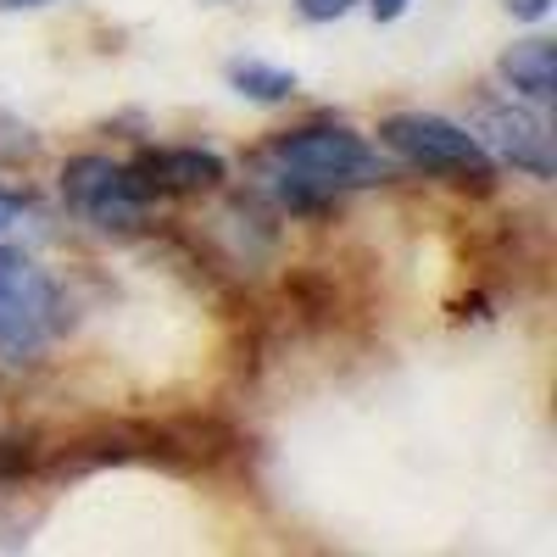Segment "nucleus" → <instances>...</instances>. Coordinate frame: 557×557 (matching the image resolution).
Listing matches in <instances>:
<instances>
[{"label":"nucleus","instance_id":"39448f33","mask_svg":"<svg viewBox=\"0 0 557 557\" xmlns=\"http://www.w3.org/2000/svg\"><path fill=\"white\" fill-rule=\"evenodd\" d=\"M480 146L491 151V162L530 173V178H552V128L530 101H485L474 117Z\"/></svg>","mask_w":557,"mask_h":557},{"label":"nucleus","instance_id":"f257e3e1","mask_svg":"<svg viewBox=\"0 0 557 557\" xmlns=\"http://www.w3.org/2000/svg\"><path fill=\"white\" fill-rule=\"evenodd\" d=\"M251 168L285 212H323L335 196L374 190L391 178V162L346 123H307L273 134L251 157Z\"/></svg>","mask_w":557,"mask_h":557},{"label":"nucleus","instance_id":"7ed1b4c3","mask_svg":"<svg viewBox=\"0 0 557 557\" xmlns=\"http://www.w3.org/2000/svg\"><path fill=\"white\" fill-rule=\"evenodd\" d=\"M62 290L57 278L39 262H28L23 251L0 246V362H39L45 346L62 335Z\"/></svg>","mask_w":557,"mask_h":557},{"label":"nucleus","instance_id":"423d86ee","mask_svg":"<svg viewBox=\"0 0 557 557\" xmlns=\"http://www.w3.org/2000/svg\"><path fill=\"white\" fill-rule=\"evenodd\" d=\"M128 168L151 196H207L228 178V162L207 146H146Z\"/></svg>","mask_w":557,"mask_h":557},{"label":"nucleus","instance_id":"6e6552de","mask_svg":"<svg viewBox=\"0 0 557 557\" xmlns=\"http://www.w3.org/2000/svg\"><path fill=\"white\" fill-rule=\"evenodd\" d=\"M223 78H228V89H235V96H246V101H257V107H278V101H290L296 89H301V78H296L290 67L262 62V57H235V62L223 67Z\"/></svg>","mask_w":557,"mask_h":557},{"label":"nucleus","instance_id":"0eeeda50","mask_svg":"<svg viewBox=\"0 0 557 557\" xmlns=\"http://www.w3.org/2000/svg\"><path fill=\"white\" fill-rule=\"evenodd\" d=\"M502 78L513 84V96L530 101V107H546L552 101V84H557V67H552V39H519L513 51L502 57Z\"/></svg>","mask_w":557,"mask_h":557},{"label":"nucleus","instance_id":"ddd939ff","mask_svg":"<svg viewBox=\"0 0 557 557\" xmlns=\"http://www.w3.org/2000/svg\"><path fill=\"white\" fill-rule=\"evenodd\" d=\"M407 7H412V0H368V12H374V23H396Z\"/></svg>","mask_w":557,"mask_h":557},{"label":"nucleus","instance_id":"9d476101","mask_svg":"<svg viewBox=\"0 0 557 557\" xmlns=\"http://www.w3.org/2000/svg\"><path fill=\"white\" fill-rule=\"evenodd\" d=\"M351 7H357V0H296V12H301L307 23H341Z\"/></svg>","mask_w":557,"mask_h":557},{"label":"nucleus","instance_id":"4468645a","mask_svg":"<svg viewBox=\"0 0 557 557\" xmlns=\"http://www.w3.org/2000/svg\"><path fill=\"white\" fill-rule=\"evenodd\" d=\"M17 7H45V0H0V12H17Z\"/></svg>","mask_w":557,"mask_h":557},{"label":"nucleus","instance_id":"20e7f679","mask_svg":"<svg viewBox=\"0 0 557 557\" xmlns=\"http://www.w3.org/2000/svg\"><path fill=\"white\" fill-rule=\"evenodd\" d=\"M62 201L84 223H96L101 235H139V223L151 212V190L134 178V168L101 151H84L62 168Z\"/></svg>","mask_w":557,"mask_h":557},{"label":"nucleus","instance_id":"f03ea898","mask_svg":"<svg viewBox=\"0 0 557 557\" xmlns=\"http://www.w3.org/2000/svg\"><path fill=\"white\" fill-rule=\"evenodd\" d=\"M380 146L391 157H401L407 168H418V173L474 184V190H491L496 184V162L480 146V134L441 117V112H391L380 123Z\"/></svg>","mask_w":557,"mask_h":557},{"label":"nucleus","instance_id":"9b49d317","mask_svg":"<svg viewBox=\"0 0 557 557\" xmlns=\"http://www.w3.org/2000/svg\"><path fill=\"white\" fill-rule=\"evenodd\" d=\"M23 207H28V201H23L17 190H7V184H0V240H7L12 228L23 223Z\"/></svg>","mask_w":557,"mask_h":557},{"label":"nucleus","instance_id":"1a4fd4ad","mask_svg":"<svg viewBox=\"0 0 557 557\" xmlns=\"http://www.w3.org/2000/svg\"><path fill=\"white\" fill-rule=\"evenodd\" d=\"M34 151H39V134L23 117L0 112V162H17V157H34Z\"/></svg>","mask_w":557,"mask_h":557},{"label":"nucleus","instance_id":"f8f14e48","mask_svg":"<svg viewBox=\"0 0 557 557\" xmlns=\"http://www.w3.org/2000/svg\"><path fill=\"white\" fill-rule=\"evenodd\" d=\"M507 12L524 23H541V17H552V0H507Z\"/></svg>","mask_w":557,"mask_h":557}]
</instances>
